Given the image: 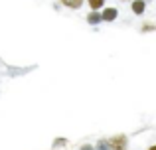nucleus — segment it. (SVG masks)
<instances>
[{
	"mask_svg": "<svg viewBox=\"0 0 156 150\" xmlns=\"http://www.w3.org/2000/svg\"><path fill=\"white\" fill-rule=\"evenodd\" d=\"M109 144H111V148H115V150H126V136L117 134L109 140Z\"/></svg>",
	"mask_w": 156,
	"mask_h": 150,
	"instance_id": "obj_1",
	"label": "nucleus"
},
{
	"mask_svg": "<svg viewBox=\"0 0 156 150\" xmlns=\"http://www.w3.org/2000/svg\"><path fill=\"white\" fill-rule=\"evenodd\" d=\"M101 14H103V22H113V20H117L119 10H117V8H113V6H109V8H105Z\"/></svg>",
	"mask_w": 156,
	"mask_h": 150,
	"instance_id": "obj_2",
	"label": "nucleus"
},
{
	"mask_svg": "<svg viewBox=\"0 0 156 150\" xmlns=\"http://www.w3.org/2000/svg\"><path fill=\"white\" fill-rule=\"evenodd\" d=\"M130 8H133V12H134L136 16L144 14V10H146V0H133Z\"/></svg>",
	"mask_w": 156,
	"mask_h": 150,
	"instance_id": "obj_3",
	"label": "nucleus"
},
{
	"mask_svg": "<svg viewBox=\"0 0 156 150\" xmlns=\"http://www.w3.org/2000/svg\"><path fill=\"white\" fill-rule=\"evenodd\" d=\"M61 4H63L65 8H69V10H77V8L83 6V0H59Z\"/></svg>",
	"mask_w": 156,
	"mask_h": 150,
	"instance_id": "obj_4",
	"label": "nucleus"
},
{
	"mask_svg": "<svg viewBox=\"0 0 156 150\" xmlns=\"http://www.w3.org/2000/svg\"><path fill=\"white\" fill-rule=\"evenodd\" d=\"M87 22L89 24H99V22H103V14H99V10H91V12H89V16H87Z\"/></svg>",
	"mask_w": 156,
	"mask_h": 150,
	"instance_id": "obj_5",
	"label": "nucleus"
},
{
	"mask_svg": "<svg viewBox=\"0 0 156 150\" xmlns=\"http://www.w3.org/2000/svg\"><path fill=\"white\" fill-rule=\"evenodd\" d=\"M87 4L91 10H101L105 6V0H87Z\"/></svg>",
	"mask_w": 156,
	"mask_h": 150,
	"instance_id": "obj_6",
	"label": "nucleus"
},
{
	"mask_svg": "<svg viewBox=\"0 0 156 150\" xmlns=\"http://www.w3.org/2000/svg\"><path fill=\"white\" fill-rule=\"evenodd\" d=\"M148 150H156V144H154V146H150V148H148Z\"/></svg>",
	"mask_w": 156,
	"mask_h": 150,
	"instance_id": "obj_7",
	"label": "nucleus"
},
{
	"mask_svg": "<svg viewBox=\"0 0 156 150\" xmlns=\"http://www.w3.org/2000/svg\"><path fill=\"white\" fill-rule=\"evenodd\" d=\"M122 2H125V0H122Z\"/></svg>",
	"mask_w": 156,
	"mask_h": 150,
	"instance_id": "obj_8",
	"label": "nucleus"
}]
</instances>
